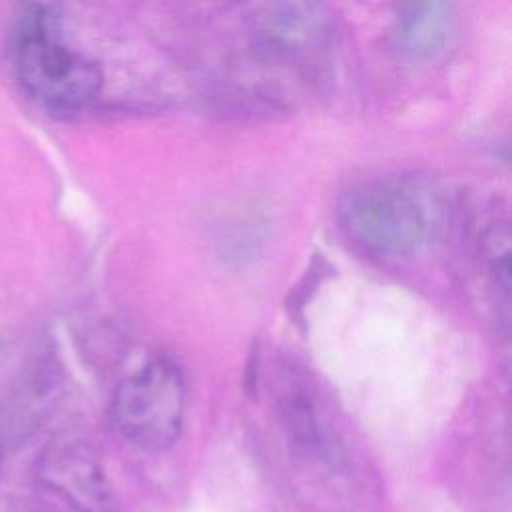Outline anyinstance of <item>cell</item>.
Segmentation results:
<instances>
[{"label":"cell","instance_id":"cell-1","mask_svg":"<svg viewBox=\"0 0 512 512\" xmlns=\"http://www.w3.org/2000/svg\"><path fill=\"white\" fill-rule=\"evenodd\" d=\"M338 220L366 252L406 258L432 240L440 226V202L424 180L376 178L350 188L340 198Z\"/></svg>","mask_w":512,"mask_h":512},{"label":"cell","instance_id":"cell-2","mask_svg":"<svg viewBox=\"0 0 512 512\" xmlns=\"http://www.w3.org/2000/svg\"><path fill=\"white\" fill-rule=\"evenodd\" d=\"M12 58L24 92L50 110L76 112L100 92V66L64 42L52 6L30 4L22 10L14 26Z\"/></svg>","mask_w":512,"mask_h":512},{"label":"cell","instance_id":"cell-3","mask_svg":"<svg viewBox=\"0 0 512 512\" xmlns=\"http://www.w3.org/2000/svg\"><path fill=\"white\" fill-rule=\"evenodd\" d=\"M186 386L180 368L154 358L126 376L112 396V420L134 446L150 452L170 448L182 430Z\"/></svg>","mask_w":512,"mask_h":512},{"label":"cell","instance_id":"cell-4","mask_svg":"<svg viewBox=\"0 0 512 512\" xmlns=\"http://www.w3.org/2000/svg\"><path fill=\"white\" fill-rule=\"evenodd\" d=\"M330 38V14L318 4H266L250 18V44L264 62L292 68L310 64L328 48Z\"/></svg>","mask_w":512,"mask_h":512},{"label":"cell","instance_id":"cell-5","mask_svg":"<svg viewBox=\"0 0 512 512\" xmlns=\"http://www.w3.org/2000/svg\"><path fill=\"white\" fill-rule=\"evenodd\" d=\"M38 480L76 512H112L114 494L96 456L78 442H58L42 452Z\"/></svg>","mask_w":512,"mask_h":512},{"label":"cell","instance_id":"cell-6","mask_svg":"<svg viewBox=\"0 0 512 512\" xmlns=\"http://www.w3.org/2000/svg\"><path fill=\"white\" fill-rule=\"evenodd\" d=\"M458 16L448 2L402 4L394 16V42L414 60L442 56L456 38Z\"/></svg>","mask_w":512,"mask_h":512},{"label":"cell","instance_id":"cell-7","mask_svg":"<svg viewBox=\"0 0 512 512\" xmlns=\"http://www.w3.org/2000/svg\"><path fill=\"white\" fill-rule=\"evenodd\" d=\"M278 408L284 426L296 444H300L302 448H310L320 442L316 406L306 386L290 380L278 396Z\"/></svg>","mask_w":512,"mask_h":512},{"label":"cell","instance_id":"cell-8","mask_svg":"<svg viewBox=\"0 0 512 512\" xmlns=\"http://www.w3.org/2000/svg\"><path fill=\"white\" fill-rule=\"evenodd\" d=\"M482 254L492 284L508 294L510 288V228L506 220H492L482 234Z\"/></svg>","mask_w":512,"mask_h":512}]
</instances>
